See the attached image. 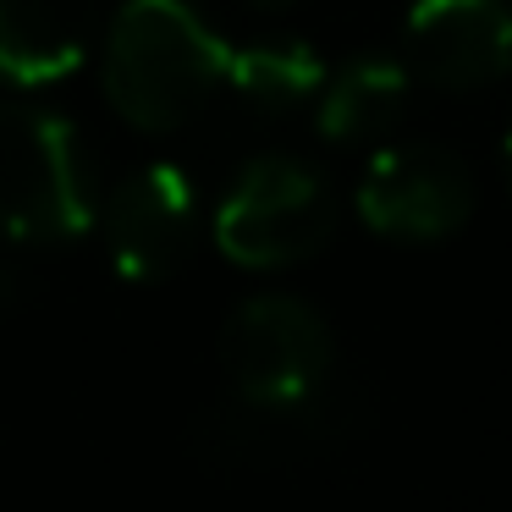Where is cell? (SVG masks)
<instances>
[{
  "mask_svg": "<svg viewBox=\"0 0 512 512\" xmlns=\"http://www.w3.org/2000/svg\"><path fill=\"white\" fill-rule=\"evenodd\" d=\"M226 83V45L182 0H127L105 39V100L127 127L177 133Z\"/></svg>",
  "mask_w": 512,
  "mask_h": 512,
  "instance_id": "obj_1",
  "label": "cell"
},
{
  "mask_svg": "<svg viewBox=\"0 0 512 512\" xmlns=\"http://www.w3.org/2000/svg\"><path fill=\"white\" fill-rule=\"evenodd\" d=\"M336 237V193L292 155H259L243 166L215 215V243L243 270H281L320 254Z\"/></svg>",
  "mask_w": 512,
  "mask_h": 512,
  "instance_id": "obj_2",
  "label": "cell"
},
{
  "mask_svg": "<svg viewBox=\"0 0 512 512\" xmlns=\"http://www.w3.org/2000/svg\"><path fill=\"white\" fill-rule=\"evenodd\" d=\"M89 221L94 204L72 122L39 105H0V237L67 243L89 232Z\"/></svg>",
  "mask_w": 512,
  "mask_h": 512,
  "instance_id": "obj_3",
  "label": "cell"
},
{
  "mask_svg": "<svg viewBox=\"0 0 512 512\" xmlns=\"http://www.w3.org/2000/svg\"><path fill=\"white\" fill-rule=\"evenodd\" d=\"M364 430V402L353 391H336L331 380L292 397H243L210 408L188 430L193 452L210 463H248V468H281L303 457L336 452L342 441Z\"/></svg>",
  "mask_w": 512,
  "mask_h": 512,
  "instance_id": "obj_4",
  "label": "cell"
},
{
  "mask_svg": "<svg viewBox=\"0 0 512 512\" xmlns=\"http://www.w3.org/2000/svg\"><path fill=\"white\" fill-rule=\"evenodd\" d=\"M331 325L303 298H248L221 331V364L243 397H292L331 380Z\"/></svg>",
  "mask_w": 512,
  "mask_h": 512,
  "instance_id": "obj_5",
  "label": "cell"
},
{
  "mask_svg": "<svg viewBox=\"0 0 512 512\" xmlns=\"http://www.w3.org/2000/svg\"><path fill=\"white\" fill-rule=\"evenodd\" d=\"M358 215L380 237L435 243V237H452L474 215V177L441 144L380 149L358 182Z\"/></svg>",
  "mask_w": 512,
  "mask_h": 512,
  "instance_id": "obj_6",
  "label": "cell"
},
{
  "mask_svg": "<svg viewBox=\"0 0 512 512\" xmlns=\"http://www.w3.org/2000/svg\"><path fill=\"white\" fill-rule=\"evenodd\" d=\"M408 67L435 89H485L512 72L507 0H413Z\"/></svg>",
  "mask_w": 512,
  "mask_h": 512,
  "instance_id": "obj_7",
  "label": "cell"
},
{
  "mask_svg": "<svg viewBox=\"0 0 512 512\" xmlns=\"http://www.w3.org/2000/svg\"><path fill=\"white\" fill-rule=\"evenodd\" d=\"M193 243V182L177 166L122 177L105 204V248L127 281H166Z\"/></svg>",
  "mask_w": 512,
  "mask_h": 512,
  "instance_id": "obj_8",
  "label": "cell"
},
{
  "mask_svg": "<svg viewBox=\"0 0 512 512\" xmlns=\"http://www.w3.org/2000/svg\"><path fill=\"white\" fill-rule=\"evenodd\" d=\"M94 23V0H0V78L34 89L78 72Z\"/></svg>",
  "mask_w": 512,
  "mask_h": 512,
  "instance_id": "obj_9",
  "label": "cell"
},
{
  "mask_svg": "<svg viewBox=\"0 0 512 512\" xmlns=\"http://www.w3.org/2000/svg\"><path fill=\"white\" fill-rule=\"evenodd\" d=\"M413 94V72L397 61H353L320 83V133L331 144H375L391 133Z\"/></svg>",
  "mask_w": 512,
  "mask_h": 512,
  "instance_id": "obj_10",
  "label": "cell"
},
{
  "mask_svg": "<svg viewBox=\"0 0 512 512\" xmlns=\"http://www.w3.org/2000/svg\"><path fill=\"white\" fill-rule=\"evenodd\" d=\"M325 83V61L298 39H276V45H243L226 50V83L243 105L254 111H298L314 100Z\"/></svg>",
  "mask_w": 512,
  "mask_h": 512,
  "instance_id": "obj_11",
  "label": "cell"
},
{
  "mask_svg": "<svg viewBox=\"0 0 512 512\" xmlns=\"http://www.w3.org/2000/svg\"><path fill=\"white\" fill-rule=\"evenodd\" d=\"M501 160H507V182H512V133H507V144H501Z\"/></svg>",
  "mask_w": 512,
  "mask_h": 512,
  "instance_id": "obj_12",
  "label": "cell"
},
{
  "mask_svg": "<svg viewBox=\"0 0 512 512\" xmlns=\"http://www.w3.org/2000/svg\"><path fill=\"white\" fill-rule=\"evenodd\" d=\"M0 303H6V276H0Z\"/></svg>",
  "mask_w": 512,
  "mask_h": 512,
  "instance_id": "obj_13",
  "label": "cell"
},
{
  "mask_svg": "<svg viewBox=\"0 0 512 512\" xmlns=\"http://www.w3.org/2000/svg\"><path fill=\"white\" fill-rule=\"evenodd\" d=\"M265 6H270V0H265Z\"/></svg>",
  "mask_w": 512,
  "mask_h": 512,
  "instance_id": "obj_14",
  "label": "cell"
}]
</instances>
